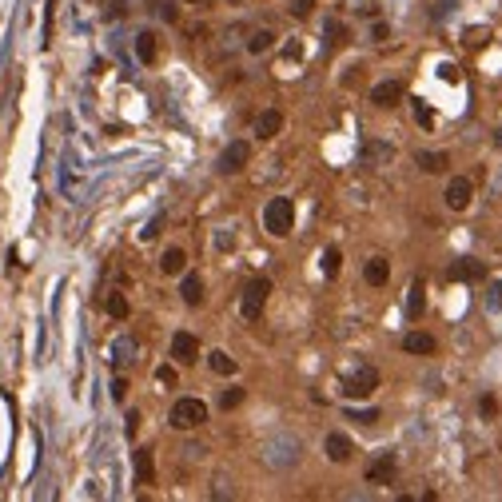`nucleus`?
<instances>
[{
  "label": "nucleus",
  "mask_w": 502,
  "mask_h": 502,
  "mask_svg": "<svg viewBox=\"0 0 502 502\" xmlns=\"http://www.w3.org/2000/svg\"><path fill=\"white\" fill-rule=\"evenodd\" d=\"M292 223H295V203L287 200V196L267 200V208H263V228L272 231V235H292Z\"/></svg>",
  "instance_id": "f257e3e1"
},
{
  "label": "nucleus",
  "mask_w": 502,
  "mask_h": 502,
  "mask_svg": "<svg viewBox=\"0 0 502 502\" xmlns=\"http://www.w3.org/2000/svg\"><path fill=\"white\" fill-rule=\"evenodd\" d=\"M299 439H292V434H275L267 447H263V462L267 466H275V471H283V466H295L299 462Z\"/></svg>",
  "instance_id": "f03ea898"
},
{
  "label": "nucleus",
  "mask_w": 502,
  "mask_h": 502,
  "mask_svg": "<svg viewBox=\"0 0 502 502\" xmlns=\"http://www.w3.org/2000/svg\"><path fill=\"white\" fill-rule=\"evenodd\" d=\"M168 422L176 427V431H196L200 422H208V407H203L200 399H176L171 402Z\"/></svg>",
  "instance_id": "7ed1b4c3"
},
{
  "label": "nucleus",
  "mask_w": 502,
  "mask_h": 502,
  "mask_svg": "<svg viewBox=\"0 0 502 502\" xmlns=\"http://www.w3.org/2000/svg\"><path fill=\"white\" fill-rule=\"evenodd\" d=\"M267 295H272V283L263 279V275H260V279H251L247 287H243V299H240V315H243V319H247V323L260 319V311H263V303H267Z\"/></svg>",
  "instance_id": "20e7f679"
},
{
  "label": "nucleus",
  "mask_w": 502,
  "mask_h": 502,
  "mask_svg": "<svg viewBox=\"0 0 502 502\" xmlns=\"http://www.w3.org/2000/svg\"><path fill=\"white\" fill-rule=\"evenodd\" d=\"M375 387H379V375H375V367H359L351 379L343 383V395H347V399H367Z\"/></svg>",
  "instance_id": "39448f33"
},
{
  "label": "nucleus",
  "mask_w": 502,
  "mask_h": 502,
  "mask_svg": "<svg viewBox=\"0 0 502 502\" xmlns=\"http://www.w3.org/2000/svg\"><path fill=\"white\" fill-rule=\"evenodd\" d=\"M442 200H447V208L466 211V208H471V200H474V183L466 180V176H454V180L447 183V191H442Z\"/></svg>",
  "instance_id": "423d86ee"
},
{
  "label": "nucleus",
  "mask_w": 502,
  "mask_h": 502,
  "mask_svg": "<svg viewBox=\"0 0 502 502\" xmlns=\"http://www.w3.org/2000/svg\"><path fill=\"white\" fill-rule=\"evenodd\" d=\"M171 359L183 363V367L196 363V359H200V339H196L191 331H176V335H171Z\"/></svg>",
  "instance_id": "0eeeda50"
},
{
  "label": "nucleus",
  "mask_w": 502,
  "mask_h": 502,
  "mask_svg": "<svg viewBox=\"0 0 502 502\" xmlns=\"http://www.w3.org/2000/svg\"><path fill=\"white\" fill-rule=\"evenodd\" d=\"M247 160H251V144L235 140V144H228V148H223V156H220V171H223V176H231V171H240Z\"/></svg>",
  "instance_id": "6e6552de"
},
{
  "label": "nucleus",
  "mask_w": 502,
  "mask_h": 502,
  "mask_svg": "<svg viewBox=\"0 0 502 502\" xmlns=\"http://www.w3.org/2000/svg\"><path fill=\"white\" fill-rule=\"evenodd\" d=\"M391 156H395V148L387 140H367L363 151H359L363 168H383V164H391Z\"/></svg>",
  "instance_id": "1a4fd4ad"
},
{
  "label": "nucleus",
  "mask_w": 502,
  "mask_h": 502,
  "mask_svg": "<svg viewBox=\"0 0 502 502\" xmlns=\"http://www.w3.org/2000/svg\"><path fill=\"white\" fill-rule=\"evenodd\" d=\"M402 100V84L399 80H383L371 88V104H379V108H395V104Z\"/></svg>",
  "instance_id": "9d476101"
},
{
  "label": "nucleus",
  "mask_w": 502,
  "mask_h": 502,
  "mask_svg": "<svg viewBox=\"0 0 502 502\" xmlns=\"http://www.w3.org/2000/svg\"><path fill=\"white\" fill-rule=\"evenodd\" d=\"M323 451H327V459H331V462H347V459H351V439H347V434H339V431H335V434H327V442H323Z\"/></svg>",
  "instance_id": "9b49d317"
},
{
  "label": "nucleus",
  "mask_w": 502,
  "mask_h": 502,
  "mask_svg": "<svg viewBox=\"0 0 502 502\" xmlns=\"http://www.w3.org/2000/svg\"><path fill=\"white\" fill-rule=\"evenodd\" d=\"M279 128H283V112H260V120H255V136L260 140H272V136H279Z\"/></svg>",
  "instance_id": "f8f14e48"
},
{
  "label": "nucleus",
  "mask_w": 502,
  "mask_h": 502,
  "mask_svg": "<svg viewBox=\"0 0 502 502\" xmlns=\"http://www.w3.org/2000/svg\"><path fill=\"white\" fill-rule=\"evenodd\" d=\"M363 275H367V283H371V287H383V283L391 279V263L383 260V255H375V260H367Z\"/></svg>",
  "instance_id": "ddd939ff"
},
{
  "label": "nucleus",
  "mask_w": 502,
  "mask_h": 502,
  "mask_svg": "<svg viewBox=\"0 0 502 502\" xmlns=\"http://www.w3.org/2000/svg\"><path fill=\"white\" fill-rule=\"evenodd\" d=\"M180 295H183V303H188V307H200V303H203V279H200V275H183Z\"/></svg>",
  "instance_id": "4468645a"
},
{
  "label": "nucleus",
  "mask_w": 502,
  "mask_h": 502,
  "mask_svg": "<svg viewBox=\"0 0 502 502\" xmlns=\"http://www.w3.org/2000/svg\"><path fill=\"white\" fill-rule=\"evenodd\" d=\"M402 351H411V355H431L434 351V339L427 331H411L407 339H402Z\"/></svg>",
  "instance_id": "2eb2a0df"
},
{
  "label": "nucleus",
  "mask_w": 502,
  "mask_h": 502,
  "mask_svg": "<svg viewBox=\"0 0 502 502\" xmlns=\"http://www.w3.org/2000/svg\"><path fill=\"white\" fill-rule=\"evenodd\" d=\"M183 263H188V255H183L180 247H168L164 251V260H160V267H164V275H180Z\"/></svg>",
  "instance_id": "dca6fc26"
},
{
  "label": "nucleus",
  "mask_w": 502,
  "mask_h": 502,
  "mask_svg": "<svg viewBox=\"0 0 502 502\" xmlns=\"http://www.w3.org/2000/svg\"><path fill=\"white\" fill-rule=\"evenodd\" d=\"M415 164H419L422 171H442L451 160H447L442 151H419V156H415Z\"/></svg>",
  "instance_id": "f3484780"
},
{
  "label": "nucleus",
  "mask_w": 502,
  "mask_h": 502,
  "mask_svg": "<svg viewBox=\"0 0 502 502\" xmlns=\"http://www.w3.org/2000/svg\"><path fill=\"white\" fill-rule=\"evenodd\" d=\"M447 275H451V279H479V275H482V263H474V260H459Z\"/></svg>",
  "instance_id": "a211bd4d"
},
{
  "label": "nucleus",
  "mask_w": 502,
  "mask_h": 502,
  "mask_svg": "<svg viewBox=\"0 0 502 502\" xmlns=\"http://www.w3.org/2000/svg\"><path fill=\"white\" fill-rule=\"evenodd\" d=\"M208 367H211L215 375H235V359H231L228 351H211V355H208Z\"/></svg>",
  "instance_id": "6ab92c4d"
},
{
  "label": "nucleus",
  "mask_w": 502,
  "mask_h": 502,
  "mask_svg": "<svg viewBox=\"0 0 502 502\" xmlns=\"http://www.w3.org/2000/svg\"><path fill=\"white\" fill-rule=\"evenodd\" d=\"M136 56H140L144 64L156 60V36H151V32H140V36H136Z\"/></svg>",
  "instance_id": "aec40b11"
},
{
  "label": "nucleus",
  "mask_w": 502,
  "mask_h": 502,
  "mask_svg": "<svg viewBox=\"0 0 502 502\" xmlns=\"http://www.w3.org/2000/svg\"><path fill=\"white\" fill-rule=\"evenodd\" d=\"M391 474H395V454H383L371 471H367V479H371V482H383V479H391Z\"/></svg>",
  "instance_id": "412c9836"
},
{
  "label": "nucleus",
  "mask_w": 502,
  "mask_h": 502,
  "mask_svg": "<svg viewBox=\"0 0 502 502\" xmlns=\"http://www.w3.org/2000/svg\"><path fill=\"white\" fill-rule=\"evenodd\" d=\"M339 263H343L339 247H327V251H323V275H327V279H335V275H339Z\"/></svg>",
  "instance_id": "4be33fe9"
},
{
  "label": "nucleus",
  "mask_w": 502,
  "mask_h": 502,
  "mask_svg": "<svg viewBox=\"0 0 502 502\" xmlns=\"http://www.w3.org/2000/svg\"><path fill=\"white\" fill-rule=\"evenodd\" d=\"M104 307H108V315H112V319H128V299H124V295H116V292H112L108 299H104Z\"/></svg>",
  "instance_id": "5701e85b"
},
{
  "label": "nucleus",
  "mask_w": 502,
  "mask_h": 502,
  "mask_svg": "<svg viewBox=\"0 0 502 502\" xmlns=\"http://www.w3.org/2000/svg\"><path fill=\"white\" fill-rule=\"evenodd\" d=\"M272 44H275V36H272V32H251V41H247V52H255V56H260V52H267V48H272Z\"/></svg>",
  "instance_id": "b1692460"
},
{
  "label": "nucleus",
  "mask_w": 502,
  "mask_h": 502,
  "mask_svg": "<svg viewBox=\"0 0 502 502\" xmlns=\"http://www.w3.org/2000/svg\"><path fill=\"white\" fill-rule=\"evenodd\" d=\"M407 295H411V299H407V311H411V315H422V303H427L422 295H427V287H422V283L415 279V283H411V292H407Z\"/></svg>",
  "instance_id": "393cba45"
},
{
  "label": "nucleus",
  "mask_w": 502,
  "mask_h": 502,
  "mask_svg": "<svg viewBox=\"0 0 502 502\" xmlns=\"http://www.w3.org/2000/svg\"><path fill=\"white\" fill-rule=\"evenodd\" d=\"M112 355H116V363H132V355H136V343L132 339H116V347H112Z\"/></svg>",
  "instance_id": "a878e982"
},
{
  "label": "nucleus",
  "mask_w": 502,
  "mask_h": 502,
  "mask_svg": "<svg viewBox=\"0 0 502 502\" xmlns=\"http://www.w3.org/2000/svg\"><path fill=\"white\" fill-rule=\"evenodd\" d=\"M243 402V387H228V391L220 395V407L223 411H231V407H240Z\"/></svg>",
  "instance_id": "bb28decb"
},
{
  "label": "nucleus",
  "mask_w": 502,
  "mask_h": 502,
  "mask_svg": "<svg viewBox=\"0 0 502 502\" xmlns=\"http://www.w3.org/2000/svg\"><path fill=\"white\" fill-rule=\"evenodd\" d=\"M136 474H140L144 482H151V454H148V451L136 454Z\"/></svg>",
  "instance_id": "cd10ccee"
},
{
  "label": "nucleus",
  "mask_w": 502,
  "mask_h": 502,
  "mask_svg": "<svg viewBox=\"0 0 502 502\" xmlns=\"http://www.w3.org/2000/svg\"><path fill=\"white\" fill-rule=\"evenodd\" d=\"M311 9H315V0H292V16H311Z\"/></svg>",
  "instance_id": "c85d7f7f"
},
{
  "label": "nucleus",
  "mask_w": 502,
  "mask_h": 502,
  "mask_svg": "<svg viewBox=\"0 0 502 502\" xmlns=\"http://www.w3.org/2000/svg\"><path fill=\"white\" fill-rule=\"evenodd\" d=\"M415 120H419L422 128H431V124H434V116H431V108H422V104H415Z\"/></svg>",
  "instance_id": "c756f323"
},
{
  "label": "nucleus",
  "mask_w": 502,
  "mask_h": 502,
  "mask_svg": "<svg viewBox=\"0 0 502 502\" xmlns=\"http://www.w3.org/2000/svg\"><path fill=\"white\" fill-rule=\"evenodd\" d=\"M351 419L355 422H375V419H379V411H351Z\"/></svg>",
  "instance_id": "7c9ffc66"
},
{
  "label": "nucleus",
  "mask_w": 502,
  "mask_h": 502,
  "mask_svg": "<svg viewBox=\"0 0 502 502\" xmlns=\"http://www.w3.org/2000/svg\"><path fill=\"white\" fill-rule=\"evenodd\" d=\"M112 395H116V399L124 402V395H128V383H124V379H116V383H112Z\"/></svg>",
  "instance_id": "2f4dec72"
},
{
  "label": "nucleus",
  "mask_w": 502,
  "mask_h": 502,
  "mask_svg": "<svg viewBox=\"0 0 502 502\" xmlns=\"http://www.w3.org/2000/svg\"><path fill=\"white\" fill-rule=\"evenodd\" d=\"M498 303H502V283H494L491 287V307H498Z\"/></svg>",
  "instance_id": "473e14b6"
},
{
  "label": "nucleus",
  "mask_w": 502,
  "mask_h": 502,
  "mask_svg": "<svg viewBox=\"0 0 502 502\" xmlns=\"http://www.w3.org/2000/svg\"><path fill=\"white\" fill-rule=\"evenodd\" d=\"M327 36H335V44L343 41V24H327Z\"/></svg>",
  "instance_id": "72a5a7b5"
},
{
  "label": "nucleus",
  "mask_w": 502,
  "mask_h": 502,
  "mask_svg": "<svg viewBox=\"0 0 502 502\" xmlns=\"http://www.w3.org/2000/svg\"><path fill=\"white\" fill-rule=\"evenodd\" d=\"M160 383H176V371H171V367H160Z\"/></svg>",
  "instance_id": "f704fd0d"
},
{
  "label": "nucleus",
  "mask_w": 502,
  "mask_h": 502,
  "mask_svg": "<svg viewBox=\"0 0 502 502\" xmlns=\"http://www.w3.org/2000/svg\"><path fill=\"white\" fill-rule=\"evenodd\" d=\"M188 4H191V0H188Z\"/></svg>",
  "instance_id": "c9c22d12"
}]
</instances>
